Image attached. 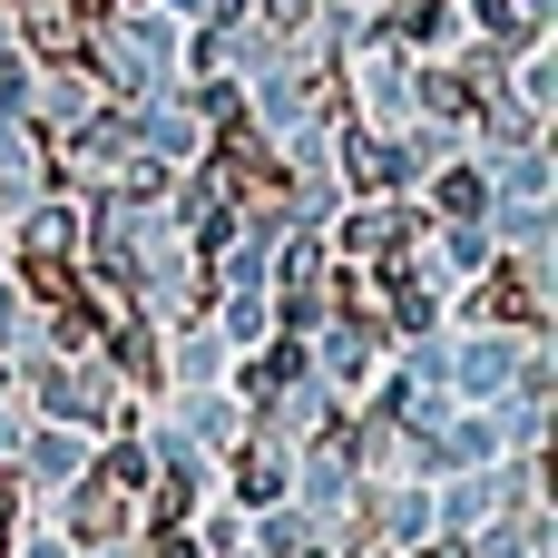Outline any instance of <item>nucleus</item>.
I'll return each instance as SVG.
<instances>
[{
  "label": "nucleus",
  "mask_w": 558,
  "mask_h": 558,
  "mask_svg": "<svg viewBox=\"0 0 558 558\" xmlns=\"http://www.w3.org/2000/svg\"><path fill=\"white\" fill-rule=\"evenodd\" d=\"M128 490H147V461H137V451H108V471L78 490V520H69V530H78V539H118V510H128Z\"/></svg>",
  "instance_id": "obj_1"
},
{
  "label": "nucleus",
  "mask_w": 558,
  "mask_h": 558,
  "mask_svg": "<svg viewBox=\"0 0 558 558\" xmlns=\"http://www.w3.org/2000/svg\"><path fill=\"white\" fill-rule=\"evenodd\" d=\"M20 29H29L39 59H88V20H78V0H20Z\"/></svg>",
  "instance_id": "obj_2"
},
{
  "label": "nucleus",
  "mask_w": 558,
  "mask_h": 558,
  "mask_svg": "<svg viewBox=\"0 0 558 558\" xmlns=\"http://www.w3.org/2000/svg\"><path fill=\"white\" fill-rule=\"evenodd\" d=\"M490 314H510V324H539V294H530V265H500V275H490Z\"/></svg>",
  "instance_id": "obj_3"
},
{
  "label": "nucleus",
  "mask_w": 558,
  "mask_h": 558,
  "mask_svg": "<svg viewBox=\"0 0 558 558\" xmlns=\"http://www.w3.org/2000/svg\"><path fill=\"white\" fill-rule=\"evenodd\" d=\"M383 20H392V29H412V39H432V20H441V0H383Z\"/></svg>",
  "instance_id": "obj_4"
},
{
  "label": "nucleus",
  "mask_w": 558,
  "mask_h": 558,
  "mask_svg": "<svg viewBox=\"0 0 558 558\" xmlns=\"http://www.w3.org/2000/svg\"><path fill=\"white\" fill-rule=\"evenodd\" d=\"M10 510H20V481H10V471H0V530H10Z\"/></svg>",
  "instance_id": "obj_5"
},
{
  "label": "nucleus",
  "mask_w": 558,
  "mask_h": 558,
  "mask_svg": "<svg viewBox=\"0 0 558 558\" xmlns=\"http://www.w3.org/2000/svg\"><path fill=\"white\" fill-rule=\"evenodd\" d=\"M265 10H275V20H304V0H265Z\"/></svg>",
  "instance_id": "obj_6"
}]
</instances>
